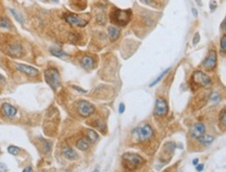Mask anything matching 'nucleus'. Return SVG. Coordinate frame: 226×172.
Returning a JSON list of instances; mask_svg holds the SVG:
<instances>
[{"mask_svg":"<svg viewBox=\"0 0 226 172\" xmlns=\"http://www.w3.org/2000/svg\"><path fill=\"white\" fill-rule=\"evenodd\" d=\"M133 16L131 9H115L110 14V21L119 26H125L129 23Z\"/></svg>","mask_w":226,"mask_h":172,"instance_id":"nucleus-1","label":"nucleus"},{"mask_svg":"<svg viewBox=\"0 0 226 172\" xmlns=\"http://www.w3.org/2000/svg\"><path fill=\"white\" fill-rule=\"evenodd\" d=\"M122 162H123L125 168L129 169V170H134V169L139 168V167L145 163V160L140 154L124 153L122 156Z\"/></svg>","mask_w":226,"mask_h":172,"instance_id":"nucleus-2","label":"nucleus"},{"mask_svg":"<svg viewBox=\"0 0 226 172\" xmlns=\"http://www.w3.org/2000/svg\"><path fill=\"white\" fill-rule=\"evenodd\" d=\"M44 78H45V82L49 85V87L51 88L52 90L56 91L61 88V85H62L61 75H59V72L57 69H55V68L47 69L44 73Z\"/></svg>","mask_w":226,"mask_h":172,"instance_id":"nucleus-3","label":"nucleus"},{"mask_svg":"<svg viewBox=\"0 0 226 172\" xmlns=\"http://www.w3.org/2000/svg\"><path fill=\"white\" fill-rule=\"evenodd\" d=\"M153 136V130L149 124H145L142 127L134 128L133 130V140L134 142H145Z\"/></svg>","mask_w":226,"mask_h":172,"instance_id":"nucleus-4","label":"nucleus"},{"mask_svg":"<svg viewBox=\"0 0 226 172\" xmlns=\"http://www.w3.org/2000/svg\"><path fill=\"white\" fill-rule=\"evenodd\" d=\"M192 82L197 87H207L211 83V77L202 71H195L192 75Z\"/></svg>","mask_w":226,"mask_h":172,"instance_id":"nucleus-5","label":"nucleus"},{"mask_svg":"<svg viewBox=\"0 0 226 172\" xmlns=\"http://www.w3.org/2000/svg\"><path fill=\"white\" fill-rule=\"evenodd\" d=\"M76 107H77L79 115H81L83 117H89L95 112V106L86 100H79L76 103Z\"/></svg>","mask_w":226,"mask_h":172,"instance_id":"nucleus-6","label":"nucleus"},{"mask_svg":"<svg viewBox=\"0 0 226 172\" xmlns=\"http://www.w3.org/2000/svg\"><path fill=\"white\" fill-rule=\"evenodd\" d=\"M169 111V107H168V103L165 99L163 98H157L155 101V115L156 116H166Z\"/></svg>","mask_w":226,"mask_h":172,"instance_id":"nucleus-7","label":"nucleus"},{"mask_svg":"<svg viewBox=\"0 0 226 172\" xmlns=\"http://www.w3.org/2000/svg\"><path fill=\"white\" fill-rule=\"evenodd\" d=\"M65 19L68 23H70L71 25L79 26V27H83L88 24V21L83 20V18H80L79 16L75 15V14H67L65 16Z\"/></svg>","mask_w":226,"mask_h":172,"instance_id":"nucleus-8","label":"nucleus"},{"mask_svg":"<svg viewBox=\"0 0 226 172\" xmlns=\"http://www.w3.org/2000/svg\"><path fill=\"white\" fill-rule=\"evenodd\" d=\"M217 66V53L215 50H211L207 57L203 63V67L205 70H213Z\"/></svg>","mask_w":226,"mask_h":172,"instance_id":"nucleus-9","label":"nucleus"},{"mask_svg":"<svg viewBox=\"0 0 226 172\" xmlns=\"http://www.w3.org/2000/svg\"><path fill=\"white\" fill-rule=\"evenodd\" d=\"M16 68L17 70H19L20 72L26 74L28 76H35L39 74V70L37 68L28 65H24V64H16Z\"/></svg>","mask_w":226,"mask_h":172,"instance_id":"nucleus-10","label":"nucleus"},{"mask_svg":"<svg viewBox=\"0 0 226 172\" xmlns=\"http://www.w3.org/2000/svg\"><path fill=\"white\" fill-rule=\"evenodd\" d=\"M204 133H205V126L201 122L194 124L193 127L191 128V136L194 139H199L200 137H202Z\"/></svg>","mask_w":226,"mask_h":172,"instance_id":"nucleus-11","label":"nucleus"},{"mask_svg":"<svg viewBox=\"0 0 226 172\" xmlns=\"http://www.w3.org/2000/svg\"><path fill=\"white\" fill-rule=\"evenodd\" d=\"M8 53L14 57H20L23 54V48L20 44H11L8 47Z\"/></svg>","mask_w":226,"mask_h":172,"instance_id":"nucleus-12","label":"nucleus"},{"mask_svg":"<svg viewBox=\"0 0 226 172\" xmlns=\"http://www.w3.org/2000/svg\"><path fill=\"white\" fill-rule=\"evenodd\" d=\"M1 109H2L3 114L5 115L8 118H13V117H15L16 114H17V109L9 103H3L1 106Z\"/></svg>","mask_w":226,"mask_h":172,"instance_id":"nucleus-13","label":"nucleus"},{"mask_svg":"<svg viewBox=\"0 0 226 172\" xmlns=\"http://www.w3.org/2000/svg\"><path fill=\"white\" fill-rule=\"evenodd\" d=\"M62 154L66 157L67 160H70V161H74L78 157V154L76 153V151L74 149H72L70 147H65L62 148Z\"/></svg>","mask_w":226,"mask_h":172,"instance_id":"nucleus-14","label":"nucleus"},{"mask_svg":"<svg viewBox=\"0 0 226 172\" xmlns=\"http://www.w3.org/2000/svg\"><path fill=\"white\" fill-rule=\"evenodd\" d=\"M80 63H81V66L86 69H91V68H93L94 65H95V61H94L93 57L90 56H83V59H81Z\"/></svg>","mask_w":226,"mask_h":172,"instance_id":"nucleus-15","label":"nucleus"},{"mask_svg":"<svg viewBox=\"0 0 226 172\" xmlns=\"http://www.w3.org/2000/svg\"><path fill=\"white\" fill-rule=\"evenodd\" d=\"M107 32H109V37H110V41H116V40H118V38H119V35H120L119 28L115 27V26H110Z\"/></svg>","mask_w":226,"mask_h":172,"instance_id":"nucleus-16","label":"nucleus"},{"mask_svg":"<svg viewBox=\"0 0 226 172\" xmlns=\"http://www.w3.org/2000/svg\"><path fill=\"white\" fill-rule=\"evenodd\" d=\"M199 143H200L201 145H203V146H207V145H210L213 143L214 141V137H211V136H208V135H204L202 136V137L199 138Z\"/></svg>","mask_w":226,"mask_h":172,"instance_id":"nucleus-17","label":"nucleus"},{"mask_svg":"<svg viewBox=\"0 0 226 172\" xmlns=\"http://www.w3.org/2000/svg\"><path fill=\"white\" fill-rule=\"evenodd\" d=\"M86 133V138H88V140L90 141V142H92V143H95L96 141L99 139V136H98V133H96L95 130H88Z\"/></svg>","mask_w":226,"mask_h":172,"instance_id":"nucleus-18","label":"nucleus"},{"mask_svg":"<svg viewBox=\"0 0 226 172\" xmlns=\"http://www.w3.org/2000/svg\"><path fill=\"white\" fill-rule=\"evenodd\" d=\"M50 53L52 56H56V57H66L68 56V53H66L65 51H62V49L59 48H50Z\"/></svg>","mask_w":226,"mask_h":172,"instance_id":"nucleus-19","label":"nucleus"},{"mask_svg":"<svg viewBox=\"0 0 226 172\" xmlns=\"http://www.w3.org/2000/svg\"><path fill=\"white\" fill-rule=\"evenodd\" d=\"M76 147L78 148L79 150H83V151H85L89 148V142L86 141V139H79L77 142H76Z\"/></svg>","mask_w":226,"mask_h":172,"instance_id":"nucleus-20","label":"nucleus"},{"mask_svg":"<svg viewBox=\"0 0 226 172\" xmlns=\"http://www.w3.org/2000/svg\"><path fill=\"white\" fill-rule=\"evenodd\" d=\"M0 27L9 29L11 28V23H9V21L6 18H0Z\"/></svg>","mask_w":226,"mask_h":172,"instance_id":"nucleus-21","label":"nucleus"},{"mask_svg":"<svg viewBox=\"0 0 226 172\" xmlns=\"http://www.w3.org/2000/svg\"><path fill=\"white\" fill-rule=\"evenodd\" d=\"M9 12H11L12 14H13V16L15 17V19L17 21H18L19 23H24V19H23V17L20 15V14L18 13V12H16L15 9H13V8H9Z\"/></svg>","mask_w":226,"mask_h":172,"instance_id":"nucleus-22","label":"nucleus"},{"mask_svg":"<svg viewBox=\"0 0 226 172\" xmlns=\"http://www.w3.org/2000/svg\"><path fill=\"white\" fill-rule=\"evenodd\" d=\"M169 71H170V69H169V68H168V69H166V70L164 71V72H163L162 74H160V76H158V77H157V78H156V79L154 80V82H153V83H150V87H153V86H155V85H156V83H160V80H162V79H163V78H164V77H165V76H166V74H167L168 72H169Z\"/></svg>","mask_w":226,"mask_h":172,"instance_id":"nucleus-23","label":"nucleus"},{"mask_svg":"<svg viewBox=\"0 0 226 172\" xmlns=\"http://www.w3.org/2000/svg\"><path fill=\"white\" fill-rule=\"evenodd\" d=\"M8 151L11 154H13V156H17V154L20 152V149H19L17 146H14V145H11V146H8Z\"/></svg>","mask_w":226,"mask_h":172,"instance_id":"nucleus-24","label":"nucleus"},{"mask_svg":"<svg viewBox=\"0 0 226 172\" xmlns=\"http://www.w3.org/2000/svg\"><path fill=\"white\" fill-rule=\"evenodd\" d=\"M220 46H221V51H222L223 54L226 53V35H224L221 39L220 42Z\"/></svg>","mask_w":226,"mask_h":172,"instance_id":"nucleus-25","label":"nucleus"},{"mask_svg":"<svg viewBox=\"0 0 226 172\" xmlns=\"http://www.w3.org/2000/svg\"><path fill=\"white\" fill-rule=\"evenodd\" d=\"M220 122L222 123L223 125L226 124V110L225 109H223L220 113Z\"/></svg>","mask_w":226,"mask_h":172,"instance_id":"nucleus-26","label":"nucleus"},{"mask_svg":"<svg viewBox=\"0 0 226 172\" xmlns=\"http://www.w3.org/2000/svg\"><path fill=\"white\" fill-rule=\"evenodd\" d=\"M220 99H221V96L218 94V93H213V94H211V100L213 102H217V101H219Z\"/></svg>","mask_w":226,"mask_h":172,"instance_id":"nucleus-27","label":"nucleus"},{"mask_svg":"<svg viewBox=\"0 0 226 172\" xmlns=\"http://www.w3.org/2000/svg\"><path fill=\"white\" fill-rule=\"evenodd\" d=\"M199 40H200V35H199V33L197 32L196 35H194V40H193V45H194V46H195V45H197V44H198Z\"/></svg>","mask_w":226,"mask_h":172,"instance_id":"nucleus-28","label":"nucleus"},{"mask_svg":"<svg viewBox=\"0 0 226 172\" xmlns=\"http://www.w3.org/2000/svg\"><path fill=\"white\" fill-rule=\"evenodd\" d=\"M44 148H45V151L48 152L51 148V143L50 142H44Z\"/></svg>","mask_w":226,"mask_h":172,"instance_id":"nucleus-29","label":"nucleus"},{"mask_svg":"<svg viewBox=\"0 0 226 172\" xmlns=\"http://www.w3.org/2000/svg\"><path fill=\"white\" fill-rule=\"evenodd\" d=\"M73 89H75L76 91H78V92H80V93H83V94H86V93H88V91H86V90H83V89H81V88H79V87H76V86H73Z\"/></svg>","mask_w":226,"mask_h":172,"instance_id":"nucleus-30","label":"nucleus"},{"mask_svg":"<svg viewBox=\"0 0 226 172\" xmlns=\"http://www.w3.org/2000/svg\"><path fill=\"white\" fill-rule=\"evenodd\" d=\"M203 167H204L203 164H197L196 165V170L197 171H202L203 170Z\"/></svg>","mask_w":226,"mask_h":172,"instance_id":"nucleus-31","label":"nucleus"},{"mask_svg":"<svg viewBox=\"0 0 226 172\" xmlns=\"http://www.w3.org/2000/svg\"><path fill=\"white\" fill-rule=\"evenodd\" d=\"M124 111H125V106H124V103H121V104H120V106H119V113L123 114Z\"/></svg>","mask_w":226,"mask_h":172,"instance_id":"nucleus-32","label":"nucleus"},{"mask_svg":"<svg viewBox=\"0 0 226 172\" xmlns=\"http://www.w3.org/2000/svg\"><path fill=\"white\" fill-rule=\"evenodd\" d=\"M0 171H6V167L2 163H0Z\"/></svg>","mask_w":226,"mask_h":172,"instance_id":"nucleus-33","label":"nucleus"},{"mask_svg":"<svg viewBox=\"0 0 226 172\" xmlns=\"http://www.w3.org/2000/svg\"><path fill=\"white\" fill-rule=\"evenodd\" d=\"M192 13H193V16H195V17H197V15H198V12H197V9L196 8H192Z\"/></svg>","mask_w":226,"mask_h":172,"instance_id":"nucleus-34","label":"nucleus"},{"mask_svg":"<svg viewBox=\"0 0 226 172\" xmlns=\"http://www.w3.org/2000/svg\"><path fill=\"white\" fill-rule=\"evenodd\" d=\"M222 30H223V32H226V28H225V19H224V20H223V22H222Z\"/></svg>","mask_w":226,"mask_h":172,"instance_id":"nucleus-35","label":"nucleus"},{"mask_svg":"<svg viewBox=\"0 0 226 172\" xmlns=\"http://www.w3.org/2000/svg\"><path fill=\"white\" fill-rule=\"evenodd\" d=\"M33 170V169L32 168H31V167H26V168H24V172H26V171H32Z\"/></svg>","mask_w":226,"mask_h":172,"instance_id":"nucleus-36","label":"nucleus"},{"mask_svg":"<svg viewBox=\"0 0 226 172\" xmlns=\"http://www.w3.org/2000/svg\"><path fill=\"white\" fill-rule=\"evenodd\" d=\"M4 82H5V78H4L1 74H0V83H4Z\"/></svg>","mask_w":226,"mask_h":172,"instance_id":"nucleus-37","label":"nucleus"},{"mask_svg":"<svg viewBox=\"0 0 226 172\" xmlns=\"http://www.w3.org/2000/svg\"><path fill=\"white\" fill-rule=\"evenodd\" d=\"M198 162H199V160H198V159L193 160V165H195V166H196V165L198 164Z\"/></svg>","mask_w":226,"mask_h":172,"instance_id":"nucleus-38","label":"nucleus"},{"mask_svg":"<svg viewBox=\"0 0 226 172\" xmlns=\"http://www.w3.org/2000/svg\"><path fill=\"white\" fill-rule=\"evenodd\" d=\"M151 1H152V0H143V1H142V2H143V3H146V4H148V3H150Z\"/></svg>","mask_w":226,"mask_h":172,"instance_id":"nucleus-39","label":"nucleus"},{"mask_svg":"<svg viewBox=\"0 0 226 172\" xmlns=\"http://www.w3.org/2000/svg\"><path fill=\"white\" fill-rule=\"evenodd\" d=\"M54 1H57V0H54Z\"/></svg>","mask_w":226,"mask_h":172,"instance_id":"nucleus-40","label":"nucleus"}]
</instances>
